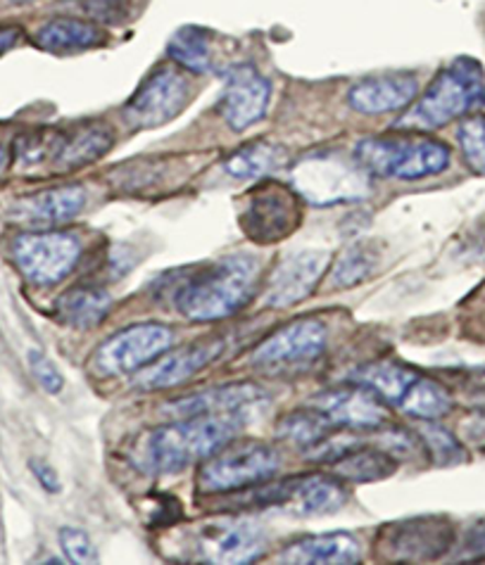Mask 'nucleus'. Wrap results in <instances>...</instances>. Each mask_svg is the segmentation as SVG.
Instances as JSON below:
<instances>
[{"instance_id": "c85d7f7f", "label": "nucleus", "mask_w": 485, "mask_h": 565, "mask_svg": "<svg viewBox=\"0 0 485 565\" xmlns=\"http://www.w3.org/2000/svg\"><path fill=\"white\" fill-rule=\"evenodd\" d=\"M335 428L338 425L329 419L327 413L312 407V409H300L284 416L276 433L300 450H315L319 444H327L329 435Z\"/></svg>"}, {"instance_id": "9d476101", "label": "nucleus", "mask_w": 485, "mask_h": 565, "mask_svg": "<svg viewBox=\"0 0 485 565\" xmlns=\"http://www.w3.org/2000/svg\"><path fill=\"white\" fill-rule=\"evenodd\" d=\"M174 333L162 323H136L110 335L96 350L91 366L98 376H126L157 362L172 350Z\"/></svg>"}, {"instance_id": "2eb2a0df", "label": "nucleus", "mask_w": 485, "mask_h": 565, "mask_svg": "<svg viewBox=\"0 0 485 565\" xmlns=\"http://www.w3.org/2000/svg\"><path fill=\"white\" fill-rule=\"evenodd\" d=\"M329 262H331V255L321 250H302V252H296V255L286 257L276 266V272L269 278L264 302L274 309L302 302L305 297H310L315 292L323 272L329 269Z\"/></svg>"}, {"instance_id": "412c9836", "label": "nucleus", "mask_w": 485, "mask_h": 565, "mask_svg": "<svg viewBox=\"0 0 485 565\" xmlns=\"http://www.w3.org/2000/svg\"><path fill=\"white\" fill-rule=\"evenodd\" d=\"M84 204L86 190L81 186H63L20 200L12 207V217L18 221H24V224L55 226L75 219L84 210Z\"/></svg>"}, {"instance_id": "72a5a7b5", "label": "nucleus", "mask_w": 485, "mask_h": 565, "mask_svg": "<svg viewBox=\"0 0 485 565\" xmlns=\"http://www.w3.org/2000/svg\"><path fill=\"white\" fill-rule=\"evenodd\" d=\"M421 435H423L426 447L431 450V456L438 466H452V464H460V461H464V450L460 447V442L448 433V430L429 423L421 428Z\"/></svg>"}, {"instance_id": "4be33fe9", "label": "nucleus", "mask_w": 485, "mask_h": 565, "mask_svg": "<svg viewBox=\"0 0 485 565\" xmlns=\"http://www.w3.org/2000/svg\"><path fill=\"white\" fill-rule=\"evenodd\" d=\"M348 499V489L338 480L310 475V478L288 480V497L284 507L298 516H329L341 511Z\"/></svg>"}, {"instance_id": "7c9ffc66", "label": "nucleus", "mask_w": 485, "mask_h": 565, "mask_svg": "<svg viewBox=\"0 0 485 565\" xmlns=\"http://www.w3.org/2000/svg\"><path fill=\"white\" fill-rule=\"evenodd\" d=\"M284 162V147L274 143H250L224 162L233 178H260L272 174Z\"/></svg>"}, {"instance_id": "c9c22d12", "label": "nucleus", "mask_w": 485, "mask_h": 565, "mask_svg": "<svg viewBox=\"0 0 485 565\" xmlns=\"http://www.w3.org/2000/svg\"><path fill=\"white\" fill-rule=\"evenodd\" d=\"M60 546L71 563H96L98 561L91 538H88V534L79 528H63Z\"/></svg>"}, {"instance_id": "2f4dec72", "label": "nucleus", "mask_w": 485, "mask_h": 565, "mask_svg": "<svg viewBox=\"0 0 485 565\" xmlns=\"http://www.w3.org/2000/svg\"><path fill=\"white\" fill-rule=\"evenodd\" d=\"M378 269V252L372 243H357L348 247L333 269V286L352 288L372 278Z\"/></svg>"}, {"instance_id": "f8f14e48", "label": "nucleus", "mask_w": 485, "mask_h": 565, "mask_svg": "<svg viewBox=\"0 0 485 565\" xmlns=\"http://www.w3.org/2000/svg\"><path fill=\"white\" fill-rule=\"evenodd\" d=\"M239 221L253 243L272 245L284 241L302 224L298 192L282 184H264L247 192Z\"/></svg>"}, {"instance_id": "4468645a", "label": "nucleus", "mask_w": 485, "mask_h": 565, "mask_svg": "<svg viewBox=\"0 0 485 565\" xmlns=\"http://www.w3.org/2000/svg\"><path fill=\"white\" fill-rule=\"evenodd\" d=\"M269 407V395L253 383L219 385V388L202 390L181 399H174L162 409L169 419H194V416H214V413H236L250 419L255 411Z\"/></svg>"}, {"instance_id": "f03ea898", "label": "nucleus", "mask_w": 485, "mask_h": 565, "mask_svg": "<svg viewBox=\"0 0 485 565\" xmlns=\"http://www.w3.org/2000/svg\"><path fill=\"white\" fill-rule=\"evenodd\" d=\"M260 262L247 255L219 259L202 272L186 276L174 290V307L188 321L212 323L229 319L253 300Z\"/></svg>"}, {"instance_id": "ea45409f", "label": "nucleus", "mask_w": 485, "mask_h": 565, "mask_svg": "<svg viewBox=\"0 0 485 565\" xmlns=\"http://www.w3.org/2000/svg\"><path fill=\"white\" fill-rule=\"evenodd\" d=\"M5 151H3V145H0V174H3V169H5Z\"/></svg>"}, {"instance_id": "0eeeda50", "label": "nucleus", "mask_w": 485, "mask_h": 565, "mask_svg": "<svg viewBox=\"0 0 485 565\" xmlns=\"http://www.w3.org/2000/svg\"><path fill=\"white\" fill-rule=\"evenodd\" d=\"M329 329L327 323L307 317L298 319L282 331L272 333L255 347L250 362L267 374H298V370L310 368L327 350Z\"/></svg>"}, {"instance_id": "423d86ee", "label": "nucleus", "mask_w": 485, "mask_h": 565, "mask_svg": "<svg viewBox=\"0 0 485 565\" xmlns=\"http://www.w3.org/2000/svg\"><path fill=\"white\" fill-rule=\"evenodd\" d=\"M357 159H345L333 153H317L302 157L290 169L296 192L312 204H345L370 196V176Z\"/></svg>"}, {"instance_id": "4c0bfd02", "label": "nucleus", "mask_w": 485, "mask_h": 565, "mask_svg": "<svg viewBox=\"0 0 485 565\" xmlns=\"http://www.w3.org/2000/svg\"><path fill=\"white\" fill-rule=\"evenodd\" d=\"M22 32L14 26H0V55H5L10 48L18 46Z\"/></svg>"}, {"instance_id": "ddd939ff", "label": "nucleus", "mask_w": 485, "mask_h": 565, "mask_svg": "<svg viewBox=\"0 0 485 565\" xmlns=\"http://www.w3.org/2000/svg\"><path fill=\"white\" fill-rule=\"evenodd\" d=\"M378 538L381 554L390 561H431L448 552L452 530L438 518H409L388 523Z\"/></svg>"}, {"instance_id": "e433bc0d", "label": "nucleus", "mask_w": 485, "mask_h": 565, "mask_svg": "<svg viewBox=\"0 0 485 565\" xmlns=\"http://www.w3.org/2000/svg\"><path fill=\"white\" fill-rule=\"evenodd\" d=\"M29 468H32L34 478L38 480V485L46 489V492H60V478H57V473L51 464H46V461L41 458H32L29 461Z\"/></svg>"}, {"instance_id": "a878e982", "label": "nucleus", "mask_w": 485, "mask_h": 565, "mask_svg": "<svg viewBox=\"0 0 485 565\" xmlns=\"http://www.w3.org/2000/svg\"><path fill=\"white\" fill-rule=\"evenodd\" d=\"M112 147V131L102 124L84 126L75 136L60 141V151L55 155L57 169L71 171L91 165Z\"/></svg>"}, {"instance_id": "a211bd4d", "label": "nucleus", "mask_w": 485, "mask_h": 565, "mask_svg": "<svg viewBox=\"0 0 485 565\" xmlns=\"http://www.w3.org/2000/svg\"><path fill=\"white\" fill-rule=\"evenodd\" d=\"M224 347H227L224 337H212V340L198 342V345H190L188 350L172 352L148 370H143L136 385L141 390H148V392L174 388V385H181L194 378L196 374H200L202 368H208L217 356L224 352Z\"/></svg>"}, {"instance_id": "aec40b11", "label": "nucleus", "mask_w": 485, "mask_h": 565, "mask_svg": "<svg viewBox=\"0 0 485 565\" xmlns=\"http://www.w3.org/2000/svg\"><path fill=\"white\" fill-rule=\"evenodd\" d=\"M278 561L296 565H348L362 561V544L350 532L315 534L288 544Z\"/></svg>"}, {"instance_id": "58836bf2", "label": "nucleus", "mask_w": 485, "mask_h": 565, "mask_svg": "<svg viewBox=\"0 0 485 565\" xmlns=\"http://www.w3.org/2000/svg\"><path fill=\"white\" fill-rule=\"evenodd\" d=\"M474 542L478 544V549H483V552H485V525L478 528V532L474 534Z\"/></svg>"}, {"instance_id": "b1692460", "label": "nucleus", "mask_w": 485, "mask_h": 565, "mask_svg": "<svg viewBox=\"0 0 485 565\" xmlns=\"http://www.w3.org/2000/svg\"><path fill=\"white\" fill-rule=\"evenodd\" d=\"M106 41V34L100 32L98 24L81 22V20H53L43 24L36 34V43L43 51L51 53H81L93 46H100Z\"/></svg>"}, {"instance_id": "393cba45", "label": "nucleus", "mask_w": 485, "mask_h": 565, "mask_svg": "<svg viewBox=\"0 0 485 565\" xmlns=\"http://www.w3.org/2000/svg\"><path fill=\"white\" fill-rule=\"evenodd\" d=\"M333 473L350 483H378L398 470L395 456L372 447H348L333 456Z\"/></svg>"}, {"instance_id": "bb28decb", "label": "nucleus", "mask_w": 485, "mask_h": 565, "mask_svg": "<svg viewBox=\"0 0 485 565\" xmlns=\"http://www.w3.org/2000/svg\"><path fill=\"white\" fill-rule=\"evenodd\" d=\"M167 55L188 71L205 74L214 69V43L208 29L184 26L167 43Z\"/></svg>"}, {"instance_id": "a19ab883", "label": "nucleus", "mask_w": 485, "mask_h": 565, "mask_svg": "<svg viewBox=\"0 0 485 565\" xmlns=\"http://www.w3.org/2000/svg\"><path fill=\"white\" fill-rule=\"evenodd\" d=\"M14 3H26V0H14Z\"/></svg>"}, {"instance_id": "c756f323", "label": "nucleus", "mask_w": 485, "mask_h": 565, "mask_svg": "<svg viewBox=\"0 0 485 565\" xmlns=\"http://www.w3.org/2000/svg\"><path fill=\"white\" fill-rule=\"evenodd\" d=\"M398 407L405 413L415 416V419L438 421V419H443L445 413H450L452 399L443 388H440L438 383L423 378V376H417L415 383L409 385L405 397L400 399Z\"/></svg>"}, {"instance_id": "cd10ccee", "label": "nucleus", "mask_w": 485, "mask_h": 565, "mask_svg": "<svg viewBox=\"0 0 485 565\" xmlns=\"http://www.w3.org/2000/svg\"><path fill=\"white\" fill-rule=\"evenodd\" d=\"M419 374L409 370L400 364H370L357 368L352 374V383L362 385V388H370L372 392H376L381 399L388 401V405H400V399L405 397V392L409 390V385L415 383Z\"/></svg>"}, {"instance_id": "f704fd0d", "label": "nucleus", "mask_w": 485, "mask_h": 565, "mask_svg": "<svg viewBox=\"0 0 485 565\" xmlns=\"http://www.w3.org/2000/svg\"><path fill=\"white\" fill-rule=\"evenodd\" d=\"M26 359H29V368H32V376L36 378V383L41 385L43 390H46L48 395L63 392L65 378L60 374V368L53 364V359H48V356L43 354V352H38V350L29 352Z\"/></svg>"}, {"instance_id": "6ab92c4d", "label": "nucleus", "mask_w": 485, "mask_h": 565, "mask_svg": "<svg viewBox=\"0 0 485 565\" xmlns=\"http://www.w3.org/2000/svg\"><path fill=\"white\" fill-rule=\"evenodd\" d=\"M419 84L411 74H384L350 88L348 106L360 114H386L407 108L417 98Z\"/></svg>"}, {"instance_id": "20e7f679", "label": "nucleus", "mask_w": 485, "mask_h": 565, "mask_svg": "<svg viewBox=\"0 0 485 565\" xmlns=\"http://www.w3.org/2000/svg\"><path fill=\"white\" fill-rule=\"evenodd\" d=\"M355 159L374 176L419 181L450 167V147L431 139H364Z\"/></svg>"}, {"instance_id": "f257e3e1", "label": "nucleus", "mask_w": 485, "mask_h": 565, "mask_svg": "<svg viewBox=\"0 0 485 565\" xmlns=\"http://www.w3.org/2000/svg\"><path fill=\"white\" fill-rule=\"evenodd\" d=\"M247 419L236 413L194 416L159 425L131 444L129 464L145 475H172L198 461L210 458L245 428Z\"/></svg>"}, {"instance_id": "5701e85b", "label": "nucleus", "mask_w": 485, "mask_h": 565, "mask_svg": "<svg viewBox=\"0 0 485 565\" xmlns=\"http://www.w3.org/2000/svg\"><path fill=\"white\" fill-rule=\"evenodd\" d=\"M112 297L100 286H77L67 290L55 304L57 317L71 329L88 331L110 314Z\"/></svg>"}, {"instance_id": "f3484780", "label": "nucleus", "mask_w": 485, "mask_h": 565, "mask_svg": "<svg viewBox=\"0 0 485 565\" xmlns=\"http://www.w3.org/2000/svg\"><path fill=\"white\" fill-rule=\"evenodd\" d=\"M312 407L327 413L338 428H352L357 433H370V430H381L390 423L384 399L362 385L323 392L312 401Z\"/></svg>"}, {"instance_id": "9b49d317", "label": "nucleus", "mask_w": 485, "mask_h": 565, "mask_svg": "<svg viewBox=\"0 0 485 565\" xmlns=\"http://www.w3.org/2000/svg\"><path fill=\"white\" fill-rule=\"evenodd\" d=\"M190 100L186 74L174 67H157L141 81L124 106V122L131 129H157L179 117Z\"/></svg>"}, {"instance_id": "dca6fc26", "label": "nucleus", "mask_w": 485, "mask_h": 565, "mask_svg": "<svg viewBox=\"0 0 485 565\" xmlns=\"http://www.w3.org/2000/svg\"><path fill=\"white\" fill-rule=\"evenodd\" d=\"M269 98L272 86L255 67L239 65L229 69L222 96L224 122L233 131H247L267 114Z\"/></svg>"}, {"instance_id": "39448f33", "label": "nucleus", "mask_w": 485, "mask_h": 565, "mask_svg": "<svg viewBox=\"0 0 485 565\" xmlns=\"http://www.w3.org/2000/svg\"><path fill=\"white\" fill-rule=\"evenodd\" d=\"M282 468V454L272 444L245 440L229 442L227 447L205 458L198 487L205 495H231L269 483Z\"/></svg>"}, {"instance_id": "6e6552de", "label": "nucleus", "mask_w": 485, "mask_h": 565, "mask_svg": "<svg viewBox=\"0 0 485 565\" xmlns=\"http://www.w3.org/2000/svg\"><path fill=\"white\" fill-rule=\"evenodd\" d=\"M188 556L202 563H227V565H245L257 561L264 549H267V538L264 530L255 525L253 520H236L222 518L210 520L188 534Z\"/></svg>"}, {"instance_id": "1a4fd4ad", "label": "nucleus", "mask_w": 485, "mask_h": 565, "mask_svg": "<svg viewBox=\"0 0 485 565\" xmlns=\"http://www.w3.org/2000/svg\"><path fill=\"white\" fill-rule=\"evenodd\" d=\"M12 262L34 286L63 282L81 257V243L71 233H22L12 241Z\"/></svg>"}, {"instance_id": "7ed1b4c3", "label": "nucleus", "mask_w": 485, "mask_h": 565, "mask_svg": "<svg viewBox=\"0 0 485 565\" xmlns=\"http://www.w3.org/2000/svg\"><path fill=\"white\" fill-rule=\"evenodd\" d=\"M485 102V79L476 59H454L438 74L429 91L398 122L403 129H440Z\"/></svg>"}, {"instance_id": "473e14b6", "label": "nucleus", "mask_w": 485, "mask_h": 565, "mask_svg": "<svg viewBox=\"0 0 485 565\" xmlns=\"http://www.w3.org/2000/svg\"><path fill=\"white\" fill-rule=\"evenodd\" d=\"M464 162L469 169L485 174V117H469L458 131Z\"/></svg>"}]
</instances>
